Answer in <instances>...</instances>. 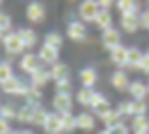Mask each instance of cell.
Here are the masks:
<instances>
[{
  "label": "cell",
  "mask_w": 149,
  "mask_h": 134,
  "mask_svg": "<svg viewBox=\"0 0 149 134\" xmlns=\"http://www.w3.org/2000/svg\"><path fill=\"white\" fill-rule=\"evenodd\" d=\"M2 89L10 95H27V91L31 89V84H27L25 80L17 78V76H12L8 82L2 84Z\"/></svg>",
  "instance_id": "cell-1"
},
{
  "label": "cell",
  "mask_w": 149,
  "mask_h": 134,
  "mask_svg": "<svg viewBox=\"0 0 149 134\" xmlns=\"http://www.w3.org/2000/svg\"><path fill=\"white\" fill-rule=\"evenodd\" d=\"M2 43H4V49L6 53H10V55H19L23 49H25V45H23L22 37L17 31H10V33H6L2 37Z\"/></svg>",
  "instance_id": "cell-2"
},
{
  "label": "cell",
  "mask_w": 149,
  "mask_h": 134,
  "mask_svg": "<svg viewBox=\"0 0 149 134\" xmlns=\"http://www.w3.org/2000/svg\"><path fill=\"white\" fill-rule=\"evenodd\" d=\"M101 12V6L97 0H83L79 4V18L85 22H95Z\"/></svg>",
  "instance_id": "cell-3"
},
{
  "label": "cell",
  "mask_w": 149,
  "mask_h": 134,
  "mask_svg": "<svg viewBox=\"0 0 149 134\" xmlns=\"http://www.w3.org/2000/svg\"><path fill=\"white\" fill-rule=\"evenodd\" d=\"M91 107H93V113H95V115L103 119L107 113L111 111V101L107 99L103 93L95 91V93H93V99H91Z\"/></svg>",
  "instance_id": "cell-4"
},
{
  "label": "cell",
  "mask_w": 149,
  "mask_h": 134,
  "mask_svg": "<svg viewBox=\"0 0 149 134\" xmlns=\"http://www.w3.org/2000/svg\"><path fill=\"white\" fill-rule=\"evenodd\" d=\"M120 27L128 33H136L139 27H141V22H139V14L134 12V14H122L120 16Z\"/></svg>",
  "instance_id": "cell-5"
},
{
  "label": "cell",
  "mask_w": 149,
  "mask_h": 134,
  "mask_svg": "<svg viewBox=\"0 0 149 134\" xmlns=\"http://www.w3.org/2000/svg\"><path fill=\"white\" fill-rule=\"evenodd\" d=\"M72 95H62V93H56L54 99H52V107L58 115H66V113H72Z\"/></svg>",
  "instance_id": "cell-6"
},
{
  "label": "cell",
  "mask_w": 149,
  "mask_h": 134,
  "mask_svg": "<svg viewBox=\"0 0 149 134\" xmlns=\"http://www.w3.org/2000/svg\"><path fill=\"white\" fill-rule=\"evenodd\" d=\"M19 68H22L25 74H35L41 68V58H39V55H33V53H27V55H23L22 62H19Z\"/></svg>",
  "instance_id": "cell-7"
},
{
  "label": "cell",
  "mask_w": 149,
  "mask_h": 134,
  "mask_svg": "<svg viewBox=\"0 0 149 134\" xmlns=\"http://www.w3.org/2000/svg\"><path fill=\"white\" fill-rule=\"evenodd\" d=\"M101 41H103V47H105L107 51H112L116 49V47H120V31L114 27L107 29V31H103V35H101Z\"/></svg>",
  "instance_id": "cell-8"
},
{
  "label": "cell",
  "mask_w": 149,
  "mask_h": 134,
  "mask_svg": "<svg viewBox=\"0 0 149 134\" xmlns=\"http://www.w3.org/2000/svg\"><path fill=\"white\" fill-rule=\"evenodd\" d=\"M66 33L72 41H85L87 39V29H85V25L81 22H70Z\"/></svg>",
  "instance_id": "cell-9"
},
{
  "label": "cell",
  "mask_w": 149,
  "mask_h": 134,
  "mask_svg": "<svg viewBox=\"0 0 149 134\" xmlns=\"http://www.w3.org/2000/svg\"><path fill=\"white\" fill-rule=\"evenodd\" d=\"M25 16H27L29 22H33V23H41V22L45 20V6L41 4V2H31V4H27Z\"/></svg>",
  "instance_id": "cell-10"
},
{
  "label": "cell",
  "mask_w": 149,
  "mask_h": 134,
  "mask_svg": "<svg viewBox=\"0 0 149 134\" xmlns=\"http://www.w3.org/2000/svg\"><path fill=\"white\" fill-rule=\"evenodd\" d=\"M39 58H41V62H45V64H52V66H54L56 62H58V49L43 43V47L39 51Z\"/></svg>",
  "instance_id": "cell-11"
},
{
  "label": "cell",
  "mask_w": 149,
  "mask_h": 134,
  "mask_svg": "<svg viewBox=\"0 0 149 134\" xmlns=\"http://www.w3.org/2000/svg\"><path fill=\"white\" fill-rule=\"evenodd\" d=\"M111 84L114 89H118V91H124V89L130 88V80H128V74L124 72V70H116L114 74L111 76Z\"/></svg>",
  "instance_id": "cell-12"
},
{
  "label": "cell",
  "mask_w": 149,
  "mask_h": 134,
  "mask_svg": "<svg viewBox=\"0 0 149 134\" xmlns=\"http://www.w3.org/2000/svg\"><path fill=\"white\" fill-rule=\"evenodd\" d=\"M45 132L47 134H60L62 132V123H60V115L58 113H49V119L45 123Z\"/></svg>",
  "instance_id": "cell-13"
},
{
  "label": "cell",
  "mask_w": 149,
  "mask_h": 134,
  "mask_svg": "<svg viewBox=\"0 0 149 134\" xmlns=\"http://www.w3.org/2000/svg\"><path fill=\"white\" fill-rule=\"evenodd\" d=\"M128 91H130V95H132V99H145V95L149 93L147 91V84L145 82H141V80H134L132 84H130V88H128Z\"/></svg>",
  "instance_id": "cell-14"
},
{
  "label": "cell",
  "mask_w": 149,
  "mask_h": 134,
  "mask_svg": "<svg viewBox=\"0 0 149 134\" xmlns=\"http://www.w3.org/2000/svg\"><path fill=\"white\" fill-rule=\"evenodd\" d=\"M52 78L50 76V70H47V68H39L35 74H31V86H35V88H43V86H47V82Z\"/></svg>",
  "instance_id": "cell-15"
},
{
  "label": "cell",
  "mask_w": 149,
  "mask_h": 134,
  "mask_svg": "<svg viewBox=\"0 0 149 134\" xmlns=\"http://www.w3.org/2000/svg\"><path fill=\"white\" fill-rule=\"evenodd\" d=\"M111 60L114 62V64H118V66H124V64H128V47L120 45V47L112 49V51H111Z\"/></svg>",
  "instance_id": "cell-16"
},
{
  "label": "cell",
  "mask_w": 149,
  "mask_h": 134,
  "mask_svg": "<svg viewBox=\"0 0 149 134\" xmlns=\"http://www.w3.org/2000/svg\"><path fill=\"white\" fill-rule=\"evenodd\" d=\"M143 55L145 53H141L138 47H128V66H132V70H139V62Z\"/></svg>",
  "instance_id": "cell-17"
},
{
  "label": "cell",
  "mask_w": 149,
  "mask_h": 134,
  "mask_svg": "<svg viewBox=\"0 0 149 134\" xmlns=\"http://www.w3.org/2000/svg\"><path fill=\"white\" fill-rule=\"evenodd\" d=\"M76 119H77V128H81V130H93L95 128V117L91 113L83 111V113H79Z\"/></svg>",
  "instance_id": "cell-18"
},
{
  "label": "cell",
  "mask_w": 149,
  "mask_h": 134,
  "mask_svg": "<svg viewBox=\"0 0 149 134\" xmlns=\"http://www.w3.org/2000/svg\"><path fill=\"white\" fill-rule=\"evenodd\" d=\"M17 33H19V37H22L23 45H25V49H31V47H35V45H37V33H35L33 29L22 27Z\"/></svg>",
  "instance_id": "cell-19"
},
{
  "label": "cell",
  "mask_w": 149,
  "mask_h": 134,
  "mask_svg": "<svg viewBox=\"0 0 149 134\" xmlns=\"http://www.w3.org/2000/svg\"><path fill=\"white\" fill-rule=\"evenodd\" d=\"M95 25L99 29H103V31H107V29L112 27V16H111V10H101L99 16H97V20H95Z\"/></svg>",
  "instance_id": "cell-20"
},
{
  "label": "cell",
  "mask_w": 149,
  "mask_h": 134,
  "mask_svg": "<svg viewBox=\"0 0 149 134\" xmlns=\"http://www.w3.org/2000/svg\"><path fill=\"white\" fill-rule=\"evenodd\" d=\"M79 82L83 84V88H93L97 82V72L93 68H83L79 72Z\"/></svg>",
  "instance_id": "cell-21"
},
{
  "label": "cell",
  "mask_w": 149,
  "mask_h": 134,
  "mask_svg": "<svg viewBox=\"0 0 149 134\" xmlns=\"http://www.w3.org/2000/svg\"><path fill=\"white\" fill-rule=\"evenodd\" d=\"M132 130L136 132H149V117L147 115H138L132 119Z\"/></svg>",
  "instance_id": "cell-22"
},
{
  "label": "cell",
  "mask_w": 149,
  "mask_h": 134,
  "mask_svg": "<svg viewBox=\"0 0 149 134\" xmlns=\"http://www.w3.org/2000/svg\"><path fill=\"white\" fill-rule=\"evenodd\" d=\"M50 76H52V80H56V82H60V80H68V76H70V68H68L66 64L56 62L54 66L50 68Z\"/></svg>",
  "instance_id": "cell-23"
},
{
  "label": "cell",
  "mask_w": 149,
  "mask_h": 134,
  "mask_svg": "<svg viewBox=\"0 0 149 134\" xmlns=\"http://www.w3.org/2000/svg\"><path fill=\"white\" fill-rule=\"evenodd\" d=\"M116 8L122 14H134L138 12V0H116Z\"/></svg>",
  "instance_id": "cell-24"
},
{
  "label": "cell",
  "mask_w": 149,
  "mask_h": 134,
  "mask_svg": "<svg viewBox=\"0 0 149 134\" xmlns=\"http://www.w3.org/2000/svg\"><path fill=\"white\" fill-rule=\"evenodd\" d=\"M60 123H62V132H74V128H77V119L72 113L60 115Z\"/></svg>",
  "instance_id": "cell-25"
},
{
  "label": "cell",
  "mask_w": 149,
  "mask_h": 134,
  "mask_svg": "<svg viewBox=\"0 0 149 134\" xmlns=\"http://www.w3.org/2000/svg\"><path fill=\"white\" fill-rule=\"evenodd\" d=\"M41 99H43V93H41V89L35 88V86H31V89H29L27 95H25V101H27V105H31V107H41Z\"/></svg>",
  "instance_id": "cell-26"
},
{
  "label": "cell",
  "mask_w": 149,
  "mask_h": 134,
  "mask_svg": "<svg viewBox=\"0 0 149 134\" xmlns=\"http://www.w3.org/2000/svg\"><path fill=\"white\" fill-rule=\"evenodd\" d=\"M101 121L105 123L107 128H112V126H116V124H120V123H122V115H120L118 111H112V109H111V111L107 113V115L101 119Z\"/></svg>",
  "instance_id": "cell-27"
},
{
  "label": "cell",
  "mask_w": 149,
  "mask_h": 134,
  "mask_svg": "<svg viewBox=\"0 0 149 134\" xmlns=\"http://www.w3.org/2000/svg\"><path fill=\"white\" fill-rule=\"evenodd\" d=\"M93 88H81L79 91H77L76 99L79 105H91V99H93Z\"/></svg>",
  "instance_id": "cell-28"
},
{
  "label": "cell",
  "mask_w": 149,
  "mask_h": 134,
  "mask_svg": "<svg viewBox=\"0 0 149 134\" xmlns=\"http://www.w3.org/2000/svg\"><path fill=\"white\" fill-rule=\"evenodd\" d=\"M47 119H49V113L45 111L43 107H35V111H33V119H31V124H35V126H45Z\"/></svg>",
  "instance_id": "cell-29"
},
{
  "label": "cell",
  "mask_w": 149,
  "mask_h": 134,
  "mask_svg": "<svg viewBox=\"0 0 149 134\" xmlns=\"http://www.w3.org/2000/svg\"><path fill=\"white\" fill-rule=\"evenodd\" d=\"M33 111H35V107H31V105L25 103L22 109H17V121H19V123H31Z\"/></svg>",
  "instance_id": "cell-30"
},
{
  "label": "cell",
  "mask_w": 149,
  "mask_h": 134,
  "mask_svg": "<svg viewBox=\"0 0 149 134\" xmlns=\"http://www.w3.org/2000/svg\"><path fill=\"white\" fill-rule=\"evenodd\" d=\"M130 105H132V117H138V115H145L147 113V103L141 101V99H132Z\"/></svg>",
  "instance_id": "cell-31"
},
{
  "label": "cell",
  "mask_w": 149,
  "mask_h": 134,
  "mask_svg": "<svg viewBox=\"0 0 149 134\" xmlns=\"http://www.w3.org/2000/svg\"><path fill=\"white\" fill-rule=\"evenodd\" d=\"M62 35L56 33V31H50V33H47V37H45V45H50V47H54V49H60L62 47Z\"/></svg>",
  "instance_id": "cell-32"
},
{
  "label": "cell",
  "mask_w": 149,
  "mask_h": 134,
  "mask_svg": "<svg viewBox=\"0 0 149 134\" xmlns=\"http://www.w3.org/2000/svg\"><path fill=\"white\" fill-rule=\"evenodd\" d=\"M0 117L8 119V121H12V119H17V111H16V107L10 105V103H6V105H0Z\"/></svg>",
  "instance_id": "cell-33"
},
{
  "label": "cell",
  "mask_w": 149,
  "mask_h": 134,
  "mask_svg": "<svg viewBox=\"0 0 149 134\" xmlns=\"http://www.w3.org/2000/svg\"><path fill=\"white\" fill-rule=\"evenodd\" d=\"M12 76H14L12 74V66L8 62H0V86L4 84V82H8Z\"/></svg>",
  "instance_id": "cell-34"
},
{
  "label": "cell",
  "mask_w": 149,
  "mask_h": 134,
  "mask_svg": "<svg viewBox=\"0 0 149 134\" xmlns=\"http://www.w3.org/2000/svg\"><path fill=\"white\" fill-rule=\"evenodd\" d=\"M56 93L72 95V84H70V80H60V82H56Z\"/></svg>",
  "instance_id": "cell-35"
},
{
  "label": "cell",
  "mask_w": 149,
  "mask_h": 134,
  "mask_svg": "<svg viewBox=\"0 0 149 134\" xmlns=\"http://www.w3.org/2000/svg\"><path fill=\"white\" fill-rule=\"evenodd\" d=\"M10 27H12V18L4 12H0V29H2V33L10 31Z\"/></svg>",
  "instance_id": "cell-36"
},
{
  "label": "cell",
  "mask_w": 149,
  "mask_h": 134,
  "mask_svg": "<svg viewBox=\"0 0 149 134\" xmlns=\"http://www.w3.org/2000/svg\"><path fill=\"white\" fill-rule=\"evenodd\" d=\"M116 111L120 113L122 117H128V115H132V105H130V101H122V103H118Z\"/></svg>",
  "instance_id": "cell-37"
},
{
  "label": "cell",
  "mask_w": 149,
  "mask_h": 134,
  "mask_svg": "<svg viewBox=\"0 0 149 134\" xmlns=\"http://www.w3.org/2000/svg\"><path fill=\"white\" fill-rule=\"evenodd\" d=\"M109 132L111 134H130V130H128V126L124 123H120L116 126H112V128H109Z\"/></svg>",
  "instance_id": "cell-38"
},
{
  "label": "cell",
  "mask_w": 149,
  "mask_h": 134,
  "mask_svg": "<svg viewBox=\"0 0 149 134\" xmlns=\"http://www.w3.org/2000/svg\"><path fill=\"white\" fill-rule=\"evenodd\" d=\"M12 132V126H10V121L4 117H0V134H10Z\"/></svg>",
  "instance_id": "cell-39"
},
{
  "label": "cell",
  "mask_w": 149,
  "mask_h": 134,
  "mask_svg": "<svg viewBox=\"0 0 149 134\" xmlns=\"http://www.w3.org/2000/svg\"><path fill=\"white\" fill-rule=\"evenodd\" d=\"M139 70L145 72V74H149V55L147 53L143 55V58H141V62H139Z\"/></svg>",
  "instance_id": "cell-40"
},
{
  "label": "cell",
  "mask_w": 149,
  "mask_h": 134,
  "mask_svg": "<svg viewBox=\"0 0 149 134\" xmlns=\"http://www.w3.org/2000/svg\"><path fill=\"white\" fill-rule=\"evenodd\" d=\"M139 22H141V27H147L149 29V10H145V12L139 14Z\"/></svg>",
  "instance_id": "cell-41"
},
{
  "label": "cell",
  "mask_w": 149,
  "mask_h": 134,
  "mask_svg": "<svg viewBox=\"0 0 149 134\" xmlns=\"http://www.w3.org/2000/svg\"><path fill=\"white\" fill-rule=\"evenodd\" d=\"M101 6V10H111V6L114 4V0H97Z\"/></svg>",
  "instance_id": "cell-42"
},
{
  "label": "cell",
  "mask_w": 149,
  "mask_h": 134,
  "mask_svg": "<svg viewBox=\"0 0 149 134\" xmlns=\"http://www.w3.org/2000/svg\"><path fill=\"white\" fill-rule=\"evenodd\" d=\"M22 134H35L33 130H22Z\"/></svg>",
  "instance_id": "cell-43"
},
{
  "label": "cell",
  "mask_w": 149,
  "mask_h": 134,
  "mask_svg": "<svg viewBox=\"0 0 149 134\" xmlns=\"http://www.w3.org/2000/svg\"><path fill=\"white\" fill-rule=\"evenodd\" d=\"M99 134H111V132H109V128H105V130H101Z\"/></svg>",
  "instance_id": "cell-44"
},
{
  "label": "cell",
  "mask_w": 149,
  "mask_h": 134,
  "mask_svg": "<svg viewBox=\"0 0 149 134\" xmlns=\"http://www.w3.org/2000/svg\"><path fill=\"white\" fill-rule=\"evenodd\" d=\"M10 134H22V132H17V130H12V132Z\"/></svg>",
  "instance_id": "cell-45"
},
{
  "label": "cell",
  "mask_w": 149,
  "mask_h": 134,
  "mask_svg": "<svg viewBox=\"0 0 149 134\" xmlns=\"http://www.w3.org/2000/svg\"><path fill=\"white\" fill-rule=\"evenodd\" d=\"M136 134H149V132H136Z\"/></svg>",
  "instance_id": "cell-46"
},
{
  "label": "cell",
  "mask_w": 149,
  "mask_h": 134,
  "mask_svg": "<svg viewBox=\"0 0 149 134\" xmlns=\"http://www.w3.org/2000/svg\"><path fill=\"white\" fill-rule=\"evenodd\" d=\"M147 91H149V82H147Z\"/></svg>",
  "instance_id": "cell-47"
},
{
  "label": "cell",
  "mask_w": 149,
  "mask_h": 134,
  "mask_svg": "<svg viewBox=\"0 0 149 134\" xmlns=\"http://www.w3.org/2000/svg\"><path fill=\"white\" fill-rule=\"evenodd\" d=\"M0 37H2V29H0Z\"/></svg>",
  "instance_id": "cell-48"
},
{
  "label": "cell",
  "mask_w": 149,
  "mask_h": 134,
  "mask_svg": "<svg viewBox=\"0 0 149 134\" xmlns=\"http://www.w3.org/2000/svg\"><path fill=\"white\" fill-rule=\"evenodd\" d=\"M0 4H2V0H0Z\"/></svg>",
  "instance_id": "cell-49"
},
{
  "label": "cell",
  "mask_w": 149,
  "mask_h": 134,
  "mask_svg": "<svg viewBox=\"0 0 149 134\" xmlns=\"http://www.w3.org/2000/svg\"><path fill=\"white\" fill-rule=\"evenodd\" d=\"M147 55H149V51H147Z\"/></svg>",
  "instance_id": "cell-50"
}]
</instances>
